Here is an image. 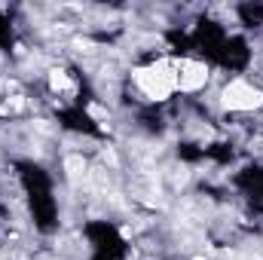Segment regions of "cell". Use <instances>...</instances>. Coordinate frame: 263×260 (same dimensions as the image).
Masks as SVG:
<instances>
[{
    "mask_svg": "<svg viewBox=\"0 0 263 260\" xmlns=\"http://www.w3.org/2000/svg\"><path fill=\"white\" fill-rule=\"evenodd\" d=\"M21 107H25V98H21V95H12L3 107H0V110H3V113H18Z\"/></svg>",
    "mask_w": 263,
    "mask_h": 260,
    "instance_id": "cell-7",
    "label": "cell"
},
{
    "mask_svg": "<svg viewBox=\"0 0 263 260\" xmlns=\"http://www.w3.org/2000/svg\"><path fill=\"white\" fill-rule=\"evenodd\" d=\"M260 104H263V92L248 86L245 80H233L224 89V107H230V110H254Z\"/></svg>",
    "mask_w": 263,
    "mask_h": 260,
    "instance_id": "cell-2",
    "label": "cell"
},
{
    "mask_svg": "<svg viewBox=\"0 0 263 260\" xmlns=\"http://www.w3.org/2000/svg\"><path fill=\"white\" fill-rule=\"evenodd\" d=\"M0 260H3V257H0Z\"/></svg>",
    "mask_w": 263,
    "mask_h": 260,
    "instance_id": "cell-14",
    "label": "cell"
},
{
    "mask_svg": "<svg viewBox=\"0 0 263 260\" xmlns=\"http://www.w3.org/2000/svg\"><path fill=\"white\" fill-rule=\"evenodd\" d=\"M193 260H205V257H193Z\"/></svg>",
    "mask_w": 263,
    "mask_h": 260,
    "instance_id": "cell-13",
    "label": "cell"
},
{
    "mask_svg": "<svg viewBox=\"0 0 263 260\" xmlns=\"http://www.w3.org/2000/svg\"><path fill=\"white\" fill-rule=\"evenodd\" d=\"M49 86H52L55 92H67V89H74V83H70V77L64 74L61 67H52V70H49Z\"/></svg>",
    "mask_w": 263,
    "mask_h": 260,
    "instance_id": "cell-5",
    "label": "cell"
},
{
    "mask_svg": "<svg viewBox=\"0 0 263 260\" xmlns=\"http://www.w3.org/2000/svg\"><path fill=\"white\" fill-rule=\"evenodd\" d=\"M181 184H187V172H184V169L175 175V187H181Z\"/></svg>",
    "mask_w": 263,
    "mask_h": 260,
    "instance_id": "cell-12",
    "label": "cell"
},
{
    "mask_svg": "<svg viewBox=\"0 0 263 260\" xmlns=\"http://www.w3.org/2000/svg\"><path fill=\"white\" fill-rule=\"evenodd\" d=\"M135 83L141 86L147 98L162 101L169 98L172 92L178 89V74H175V64H153V67H138L135 70Z\"/></svg>",
    "mask_w": 263,
    "mask_h": 260,
    "instance_id": "cell-1",
    "label": "cell"
},
{
    "mask_svg": "<svg viewBox=\"0 0 263 260\" xmlns=\"http://www.w3.org/2000/svg\"><path fill=\"white\" fill-rule=\"evenodd\" d=\"M74 49H77V52H83V55H92L95 49H98V46H95L92 40H86V37H77V40H74Z\"/></svg>",
    "mask_w": 263,
    "mask_h": 260,
    "instance_id": "cell-6",
    "label": "cell"
},
{
    "mask_svg": "<svg viewBox=\"0 0 263 260\" xmlns=\"http://www.w3.org/2000/svg\"><path fill=\"white\" fill-rule=\"evenodd\" d=\"M205 80H208V67L199 64V61H184V64L178 67V89H184V92L202 89Z\"/></svg>",
    "mask_w": 263,
    "mask_h": 260,
    "instance_id": "cell-3",
    "label": "cell"
},
{
    "mask_svg": "<svg viewBox=\"0 0 263 260\" xmlns=\"http://www.w3.org/2000/svg\"><path fill=\"white\" fill-rule=\"evenodd\" d=\"M64 172H67L70 184H80V181L86 178V159L77 156V153H70V156L64 159Z\"/></svg>",
    "mask_w": 263,
    "mask_h": 260,
    "instance_id": "cell-4",
    "label": "cell"
},
{
    "mask_svg": "<svg viewBox=\"0 0 263 260\" xmlns=\"http://www.w3.org/2000/svg\"><path fill=\"white\" fill-rule=\"evenodd\" d=\"M89 113H92V116H95V120H104V123H101V126H104V129H107V110H104V107H98V104H92V107H89Z\"/></svg>",
    "mask_w": 263,
    "mask_h": 260,
    "instance_id": "cell-9",
    "label": "cell"
},
{
    "mask_svg": "<svg viewBox=\"0 0 263 260\" xmlns=\"http://www.w3.org/2000/svg\"><path fill=\"white\" fill-rule=\"evenodd\" d=\"M101 156H104V162H110V165H116V153H113V150H104Z\"/></svg>",
    "mask_w": 263,
    "mask_h": 260,
    "instance_id": "cell-11",
    "label": "cell"
},
{
    "mask_svg": "<svg viewBox=\"0 0 263 260\" xmlns=\"http://www.w3.org/2000/svg\"><path fill=\"white\" fill-rule=\"evenodd\" d=\"M34 126H37V129H40L43 135H52V126H49V123H46V120H37Z\"/></svg>",
    "mask_w": 263,
    "mask_h": 260,
    "instance_id": "cell-10",
    "label": "cell"
},
{
    "mask_svg": "<svg viewBox=\"0 0 263 260\" xmlns=\"http://www.w3.org/2000/svg\"><path fill=\"white\" fill-rule=\"evenodd\" d=\"M92 181H95L98 190H107V172L104 169H92Z\"/></svg>",
    "mask_w": 263,
    "mask_h": 260,
    "instance_id": "cell-8",
    "label": "cell"
}]
</instances>
